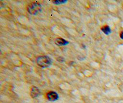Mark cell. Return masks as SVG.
<instances>
[{
    "mask_svg": "<svg viewBox=\"0 0 123 103\" xmlns=\"http://www.w3.org/2000/svg\"><path fill=\"white\" fill-rule=\"evenodd\" d=\"M46 96L48 100L50 101H55L59 99V95L55 91H49Z\"/></svg>",
    "mask_w": 123,
    "mask_h": 103,
    "instance_id": "cell-3",
    "label": "cell"
},
{
    "mask_svg": "<svg viewBox=\"0 0 123 103\" xmlns=\"http://www.w3.org/2000/svg\"><path fill=\"white\" fill-rule=\"evenodd\" d=\"M67 1H54V4H60V3H64Z\"/></svg>",
    "mask_w": 123,
    "mask_h": 103,
    "instance_id": "cell-7",
    "label": "cell"
},
{
    "mask_svg": "<svg viewBox=\"0 0 123 103\" xmlns=\"http://www.w3.org/2000/svg\"><path fill=\"white\" fill-rule=\"evenodd\" d=\"M37 63L40 67H49L52 64V60L47 56H40L37 59Z\"/></svg>",
    "mask_w": 123,
    "mask_h": 103,
    "instance_id": "cell-1",
    "label": "cell"
},
{
    "mask_svg": "<svg viewBox=\"0 0 123 103\" xmlns=\"http://www.w3.org/2000/svg\"><path fill=\"white\" fill-rule=\"evenodd\" d=\"M119 36H120V38H121L122 40H123V31L121 32Z\"/></svg>",
    "mask_w": 123,
    "mask_h": 103,
    "instance_id": "cell-8",
    "label": "cell"
},
{
    "mask_svg": "<svg viewBox=\"0 0 123 103\" xmlns=\"http://www.w3.org/2000/svg\"><path fill=\"white\" fill-rule=\"evenodd\" d=\"M39 94V90L38 88L36 87V86H32L31 88V91H30L31 96L32 97H33V98H35V97H38Z\"/></svg>",
    "mask_w": 123,
    "mask_h": 103,
    "instance_id": "cell-5",
    "label": "cell"
},
{
    "mask_svg": "<svg viewBox=\"0 0 123 103\" xmlns=\"http://www.w3.org/2000/svg\"><path fill=\"white\" fill-rule=\"evenodd\" d=\"M54 42L56 45L59 46H65L69 43L68 41H67V40H64V39L62 38H56Z\"/></svg>",
    "mask_w": 123,
    "mask_h": 103,
    "instance_id": "cell-4",
    "label": "cell"
},
{
    "mask_svg": "<svg viewBox=\"0 0 123 103\" xmlns=\"http://www.w3.org/2000/svg\"><path fill=\"white\" fill-rule=\"evenodd\" d=\"M101 30H102L105 35H109L110 33H111V30L110 27H109L108 26H104L101 28Z\"/></svg>",
    "mask_w": 123,
    "mask_h": 103,
    "instance_id": "cell-6",
    "label": "cell"
},
{
    "mask_svg": "<svg viewBox=\"0 0 123 103\" xmlns=\"http://www.w3.org/2000/svg\"><path fill=\"white\" fill-rule=\"evenodd\" d=\"M27 11L30 14L37 15L41 11V5L37 2L31 3L27 7Z\"/></svg>",
    "mask_w": 123,
    "mask_h": 103,
    "instance_id": "cell-2",
    "label": "cell"
}]
</instances>
